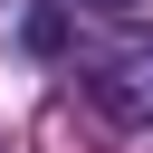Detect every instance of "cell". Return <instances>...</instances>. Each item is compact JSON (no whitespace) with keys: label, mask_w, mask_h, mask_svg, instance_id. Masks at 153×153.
I'll return each mask as SVG.
<instances>
[{"label":"cell","mask_w":153,"mask_h":153,"mask_svg":"<svg viewBox=\"0 0 153 153\" xmlns=\"http://www.w3.org/2000/svg\"><path fill=\"white\" fill-rule=\"evenodd\" d=\"M86 96H96V115H115V124H153V48H124V57H105Z\"/></svg>","instance_id":"obj_1"},{"label":"cell","mask_w":153,"mask_h":153,"mask_svg":"<svg viewBox=\"0 0 153 153\" xmlns=\"http://www.w3.org/2000/svg\"><path fill=\"white\" fill-rule=\"evenodd\" d=\"M0 153H10V143H0Z\"/></svg>","instance_id":"obj_3"},{"label":"cell","mask_w":153,"mask_h":153,"mask_svg":"<svg viewBox=\"0 0 153 153\" xmlns=\"http://www.w3.org/2000/svg\"><path fill=\"white\" fill-rule=\"evenodd\" d=\"M96 10H134V0H96Z\"/></svg>","instance_id":"obj_2"}]
</instances>
